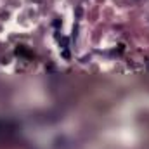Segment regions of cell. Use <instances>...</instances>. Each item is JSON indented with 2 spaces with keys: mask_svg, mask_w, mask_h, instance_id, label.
Listing matches in <instances>:
<instances>
[{
  "mask_svg": "<svg viewBox=\"0 0 149 149\" xmlns=\"http://www.w3.org/2000/svg\"><path fill=\"white\" fill-rule=\"evenodd\" d=\"M62 57H64V59H70V52H68V50H62Z\"/></svg>",
  "mask_w": 149,
  "mask_h": 149,
  "instance_id": "obj_2",
  "label": "cell"
},
{
  "mask_svg": "<svg viewBox=\"0 0 149 149\" xmlns=\"http://www.w3.org/2000/svg\"><path fill=\"white\" fill-rule=\"evenodd\" d=\"M61 45H62V47H68V38H66V36L61 38Z\"/></svg>",
  "mask_w": 149,
  "mask_h": 149,
  "instance_id": "obj_1",
  "label": "cell"
}]
</instances>
